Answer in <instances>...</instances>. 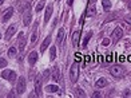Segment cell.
I'll use <instances>...</instances> for the list:
<instances>
[{"instance_id":"44dd1931","label":"cell","mask_w":131,"mask_h":98,"mask_svg":"<svg viewBox=\"0 0 131 98\" xmlns=\"http://www.w3.org/2000/svg\"><path fill=\"white\" fill-rule=\"evenodd\" d=\"M50 58H51V60H54L56 58V48L55 47H51L50 48Z\"/></svg>"},{"instance_id":"ffe728a7","label":"cell","mask_w":131,"mask_h":98,"mask_svg":"<svg viewBox=\"0 0 131 98\" xmlns=\"http://www.w3.org/2000/svg\"><path fill=\"white\" fill-rule=\"evenodd\" d=\"M11 73H12V70H4L1 73V78L3 79H8V78H10V75H11Z\"/></svg>"},{"instance_id":"836d02e7","label":"cell","mask_w":131,"mask_h":98,"mask_svg":"<svg viewBox=\"0 0 131 98\" xmlns=\"http://www.w3.org/2000/svg\"><path fill=\"white\" fill-rule=\"evenodd\" d=\"M33 75H35V74H33V73H32V71H30V79H31V81H32V79H33Z\"/></svg>"},{"instance_id":"6da1fadb","label":"cell","mask_w":131,"mask_h":98,"mask_svg":"<svg viewBox=\"0 0 131 98\" xmlns=\"http://www.w3.org/2000/svg\"><path fill=\"white\" fill-rule=\"evenodd\" d=\"M110 73H111V75L115 77V78H120L124 74V69H123V66H120V65H114V66H111Z\"/></svg>"},{"instance_id":"5bb4252c","label":"cell","mask_w":131,"mask_h":98,"mask_svg":"<svg viewBox=\"0 0 131 98\" xmlns=\"http://www.w3.org/2000/svg\"><path fill=\"white\" fill-rule=\"evenodd\" d=\"M107 83H109V81L102 77V78H99V79L95 82V86H96V87H106Z\"/></svg>"},{"instance_id":"5b68a950","label":"cell","mask_w":131,"mask_h":98,"mask_svg":"<svg viewBox=\"0 0 131 98\" xmlns=\"http://www.w3.org/2000/svg\"><path fill=\"white\" fill-rule=\"evenodd\" d=\"M42 83H43V77L38 75L35 79V91H36V96L38 97L42 96Z\"/></svg>"},{"instance_id":"2e32d148","label":"cell","mask_w":131,"mask_h":98,"mask_svg":"<svg viewBox=\"0 0 131 98\" xmlns=\"http://www.w3.org/2000/svg\"><path fill=\"white\" fill-rule=\"evenodd\" d=\"M63 39H64V30H63V28H60L59 32H58V36H56V43H58V44H62Z\"/></svg>"},{"instance_id":"1f68e13d","label":"cell","mask_w":131,"mask_h":98,"mask_svg":"<svg viewBox=\"0 0 131 98\" xmlns=\"http://www.w3.org/2000/svg\"><path fill=\"white\" fill-rule=\"evenodd\" d=\"M92 97H94V98H95V97H100V93H99V91H96V93L92 94Z\"/></svg>"},{"instance_id":"9a60e30c","label":"cell","mask_w":131,"mask_h":98,"mask_svg":"<svg viewBox=\"0 0 131 98\" xmlns=\"http://www.w3.org/2000/svg\"><path fill=\"white\" fill-rule=\"evenodd\" d=\"M96 15V8H95V5H88V8H87V16L88 18H92V16H95Z\"/></svg>"},{"instance_id":"3957f363","label":"cell","mask_w":131,"mask_h":98,"mask_svg":"<svg viewBox=\"0 0 131 98\" xmlns=\"http://www.w3.org/2000/svg\"><path fill=\"white\" fill-rule=\"evenodd\" d=\"M25 87H27V81L23 77H20L18 79V83H16V94H23L25 91Z\"/></svg>"},{"instance_id":"ba28073f","label":"cell","mask_w":131,"mask_h":98,"mask_svg":"<svg viewBox=\"0 0 131 98\" xmlns=\"http://www.w3.org/2000/svg\"><path fill=\"white\" fill-rule=\"evenodd\" d=\"M13 15V8H8V10H5V12L3 14V18H1V22H7V20H10L11 18H12Z\"/></svg>"},{"instance_id":"603a6c76","label":"cell","mask_w":131,"mask_h":98,"mask_svg":"<svg viewBox=\"0 0 131 98\" xmlns=\"http://www.w3.org/2000/svg\"><path fill=\"white\" fill-rule=\"evenodd\" d=\"M28 8H30V4H28V3H24V4L19 5V11H20V12H24V11L28 10Z\"/></svg>"},{"instance_id":"30bf717a","label":"cell","mask_w":131,"mask_h":98,"mask_svg":"<svg viewBox=\"0 0 131 98\" xmlns=\"http://www.w3.org/2000/svg\"><path fill=\"white\" fill-rule=\"evenodd\" d=\"M59 79H60V70H59V66L55 65V67L52 69V81L58 82Z\"/></svg>"},{"instance_id":"e0dca14e","label":"cell","mask_w":131,"mask_h":98,"mask_svg":"<svg viewBox=\"0 0 131 98\" xmlns=\"http://www.w3.org/2000/svg\"><path fill=\"white\" fill-rule=\"evenodd\" d=\"M45 91H48V93H56V91H59V87L56 85H48V86H45Z\"/></svg>"},{"instance_id":"7a4b0ae2","label":"cell","mask_w":131,"mask_h":98,"mask_svg":"<svg viewBox=\"0 0 131 98\" xmlns=\"http://www.w3.org/2000/svg\"><path fill=\"white\" fill-rule=\"evenodd\" d=\"M78 73H79V66L78 63H72V66H71L70 69V79L72 83H75L76 81H78Z\"/></svg>"},{"instance_id":"52a82bcc","label":"cell","mask_w":131,"mask_h":98,"mask_svg":"<svg viewBox=\"0 0 131 98\" xmlns=\"http://www.w3.org/2000/svg\"><path fill=\"white\" fill-rule=\"evenodd\" d=\"M36 62H38V53L36 51H31L30 55H28V63L31 66H33Z\"/></svg>"},{"instance_id":"9c48e42d","label":"cell","mask_w":131,"mask_h":98,"mask_svg":"<svg viewBox=\"0 0 131 98\" xmlns=\"http://www.w3.org/2000/svg\"><path fill=\"white\" fill-rule=\"evenodd\" d=\"M25 43H27V42H25L24 34L20 32V34H19V50H20L22 53L24 51V48H25Z\"/></svg>"},{"instance_id":"e575fe53","label":"cell","mask_w":131,"mask_h":98,"mask_svg":"<svg viewBox=\"0 0 131 98\" xmlns=\"http://www.w3.org/2000/svg\"><path fill=\"white\" fill-rule=\"evenodd\" d=\"M127 7H129V10H131V0H129V3H127Z\"/></svg>"},{"instance_id":"4dcf8cb0","label":"cell","mask_w":131,"mask_h":98,"mask_svg":"<svg viewBox=\"0 0 131 98\" xmlns=\"http://www.w3.org/2000/svg\"><path fill=\"white\" fill-rule=\"evenodd\" d=\"M48 75H50V70H45L44 73H43V75H42V77H43V78H44V81H45V79L48 78Z\"/></svg>"},{"instance_id":"8d00e7d4","label":"cell","mask_w":131,"mask_h":98,"mask_svg":"<svg viewBox=\"0 0 131 98\" xmlns=\"http://www.w3.org/2000/svg\"><path fill=\"white\" fill-rule=\"evenodd\" d=\"M3 3H4V0H0V4H3Z\"/></svg>"},{"instance_id":"277c9868","label":"cell","mask_w":131,"mask_h":98,"mask_svg":"<svg viewBox=\"0 0 131 98\" xmlns=\"http://www.w3.org/2000/svg\"><path fill=\"white\" fill-rule=\"evenodd\" d=\"M123 36V30H122L120 27H116L115 30L112 31V35H111V38H112V43H118L119 39Z\"/></svg>"},{"instance_id":"7c38bea8","label":"cell","mask_w":131,"mask_h":98,"mask_svg":"<svg viewBox=\"0 0 131 98\" xmlns=\"http://www.w3.org/2000/svg\"><path fill=\"white\" fill-rule=\"evenodd\" d=\"M50 44H51V35H48L47 38L44 39V42L42 43V48H40V51H42V53H44V51L47 50L48 47H50Z\"/></svg>"},{"instance_id":"8fae6325","label":"cell","mask_w":131,"mask_h":98,"mask_svg":"<svg viewBox=\"0 0 131 98\" xmlns=\"http://www.w3.org/2000/svg\"><path fill=\"white\" fill-rule=\"evenodd\" d=\"M52 11H54L52 5L48 4V5H47V8H45V14H44V23H47L48 20H50L51 15H52Z\"/></svg>"},{"instance_id":"4316f807","label":"cell","mask_w":131,"mask_h":98,"mask_svg":"<svg viewBox=\"0 0 131 98\" xmlns=\"http://www.w3.org/2000/svg\"><path fill=\"white\" fill-rule=\"evenodd\" d=\"M43 8H44V1H40L38 5H36V12H40Z\"/></svg>"},{"instance_id":"ac0fdd59","label":"cell","mask_w":131,"mask_h":98,"mask_svg":"<svg viewBox=\"0 0 131 98\" xmlns=\"http://www.w3.org/2000/svg\"><path fill=\"white\" fill-rule=\"evenodd\" d=\"M31 19H32V15H31L30 12H28V14H25V15H24V22H23V23H24V26H25V27H27V26H30Z\"/></svg>"},{"instance_id":"484cf974","label":"cell","mask_w":131,"mask_h":98,"mask_svg":"<svg viewBox=\"0 0 131 98\" xmlns=\"http://www.w3.org/2000/svg\"><path fill=\"white\" fill-rule=\"evenodd\" d=\"M76 94H78L79 97H86V93H84V90H83V89H80V87L76 89Z\"/></svg>"},{"instance_id":"7402d4cb","label":"cell","mask_w":131,"mask_h":98,"mask_svg":"<svg viewBox=\"0 0 131 98\" xmlns=\"http://www.w3.org/2000/svg\"><path fill=\"white\" fill-rule=\"evenodd\" d=\"M16 53H18V48H16V47H13V46H12V47H10V50H8V55H10V56H15Z\"/></svg>"},{"instance_id":"74e56055","label":"cell","mask_w":131,"mask_h":98,"mask_svg":"<svg viewBox=\"0 0 131 98\" xmlns=\"http://www.w3.org/2000/svg\"><path fill=\"white\" fill-rule=\"evenodd\" d=\"M0 39H1V35H0Z\"/></svg>"},{"instance_id":"d590c367","label":"cell","mask_w":131,"mask_h":98,"mask_svg":"<svg viewBox=\"0 0 131 98\" xmlns=\"http://www.w3.org/2000/svg\"><path fill=\"white\" fill-rule=\"evenodd\" d=\"M72 1H74V0H67V4L68 5H72Z\"/></svg>"},{"instance_id":"8992f818","label":"cell","mask_w":131,"mask_h":98,"mask_svg":"<svg viewBox=\"0 0 131 98\" xmlns=\"http://www.w3.org/2000/svg\"><path fill=\"white\" fill-rule=\"evenodd\" d=\"M15 34H16V26L15 24L10 26V27L7 28V31H5V35H4L5 40H11V38H12Z\"/></svg>"},{"instance_id":"d4e9b609","label":"cell","mask_w":131,"mask_h":98,"mask_svg":"<svg viewBox=\"0 0 131 98\" xmlns=\"http://www.w3.org/2000/svg\"><path fill=\"white\" fill-rule=\"evenodd\" d=\"M16 78H18L16 73H15V71H12V73H11V75H10V78H8V81H10V82L12 83V82H15V81H16Z\"/></svg>"},{"instance_id":"f1b7e54d","label":"cell","mask_w":131,"mask_h":98,"mask_svg":"<svg viewBox=\"0 0 131 98\" xmlns=\"http://www.w3.org/2000/svg\"><path fill=\"white\" fill-rule=\"evenodd\" d=\"M5 66H7V60H5L4 58H0V69L5 67Z\"/></svg>"},{"instance_id":"cb8c5ba5","label":"cell","mask_w":131,"mask_h":98,"mask_svg":"<svg viewBox=\"0 0 131 98\" xmlns=\"http://www.w3.org/2000/svg\"><path fill=\"white\" fill-rule=\"evenodd\" d=\"M91 36H92V31H90V32H88L87 35H86V38H84V43H83V46H84V47H86V46H87V43L90 42V38H91Z\"/></svg>"},{"instance_id":"d6a6232c","label":"cell","mask_w":131,"mask_h":98,"mask_svg":"<svg viewBox=\"0 0 131 98\" xmlns=\"http://www.w3.org/2000/svg\"><path fill=\"white\" fill-rule=\"evenodd\" d=\"M109 43H110V39H104V40H103V44H104V46H107Z\"/></svg>"},{"instance_id":"d6986e66","label":"cell","mask_w":131,"mask_h":98,"mask_svg":"<svg viewBox=\"0 0 131 98\" xmlns=\"http://www.w3.org/2000/svg\"><path fill=\"white\" fill-rule=\"evenodd\" d=\"M102 4H103V10L104 11H109L111 8V1L110 0H102Z\"/></svg>"},{"instance_id":"f546056e","label":"cell","mask_w":131,"mask_h":98,"mask_svg":"<svg viewBox=\"0 0 131 98\" xmlns=\"http://www.w3.org/2000/svg\"><path fill=\"white\" fill-rule=\"evenodd\" d=\"M124 22H126V23H129V24L131 26V15H130V14H129V15H126V16H124Z\"/></svg>"},{"instance_id":"83f0119b","label":"cell","mask_w":131,"mask_h":98,"mask_svg":"<svg viewBox=\"0 0 131 98\" xmlns=\"http://www.w3.org/2000/svg\"><path fill=\"white\" fill-rule=\"evenodd\" d=\"M36 39H38V32L35 31V32H32V34H31V42H32V43H35V42H36Z\"/></svg>"},{"instance_id":"4fadbf2b","label":"cell","mask_w":131,"mask_h":98,"mask_svg":"<svg viewBox=\"0 0 131 98\" xmlns=\"http://www.w3.org/2000/svg\"><path fill=\"white\" fill-rule=\"evenodd\" d=\"M79 38H80V31H75L72 35V44L75 46V47H78L79 46Z\"/></svg>"}]
</instances>
